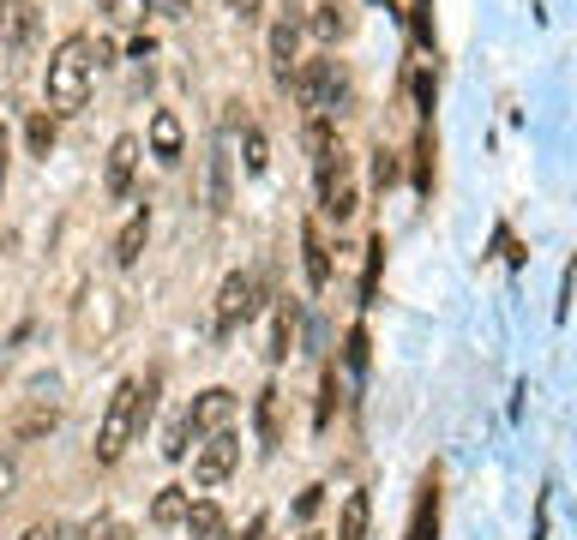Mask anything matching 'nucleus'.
Masks as SVG:
<instances>
[{"mask_svg": "<svg viewBox=\"0 0 577 540\" xmlns=\"http://www.w3.org/2000/svg\"><path fill=\"white\" fill-rule=\"evenodd\" d=\"M24 145H31V157H48V150H55V114H48V109L31 114V126H24Z\"/></svg>", "mask_w": 577, "mask_h": 540, "instance_id": "nucleus-22", "label": "nucleus"}, {"mask_svg": "<svg viewBox=\"0 0 577 540\" xmlns=\"http://www.w3.org/2000/svg\"><path fill=\"white\" fill-rule=\"evenodd\" d=\"M259 294H265L259 270H229L223 289H217V330L229 337L235 325H247V318L259 313Z\"/></svg>", "mask_w": 577, "mask_h": 540, "instance_id": "nucleus-4", "label": "nucleus"}, {"mask_svg": "<svg viewBox=\"0 0 577 540\" xmlns=\"http://www.w3.org/2000/svg\"><path fill=\"white\" fill-rule=\"evenodd\" d=\"M319 211H325L331 223H349V216H355V180H349V169L319 180Z\"/></svg>", "mask_w": 577, "mask_h": 540, "instance_id": "nucleus-10", "label": "nucleus"}, {"mask_svg": "<svg viewBox=\"0 0 577 540\" xmlns=\"http://www.w3.org/2000/svg\"><path fill=\"white\" fill-rule=\"evenodd\" d=\"M181 145H187V133H181V114L157 109V114H151V157L175 162V157H181Z\"/></svg>", "mask_w": 577, "mask_h": 540, "instance_id": "nucleus-11", "label": "nucleus"}, {"mask_svg": "<svg viewBox=\"0 0 577 540\" xmlns=\"http://www.w3.org/2000/svg\"><path fill=\"white\" fill-rule=\"evenodd\" d=\"M36 31V7H24V0H0V43L7 48H24Z\"/></svg>", "mask_w": 577, "mask_h": 540, "instance_id": "nucleus-13", "label": "nucleus"}, {"mask_svg": "<svg viewBox=\"0 0 577 540\" xmlns=\"http://www.w3.org/2000/svg\"><path fill=\"white\" fill-rule=\"evenodd\" d=\"M235 469H241V439H235L229 427H223V432H211V439L192 450V486H199V493L223 486Z\"/></svg>", "mask_w": 577, "mask_h": 540, "instance_id": "nucleus-5", "label": "nucleus"}, {"mask_svg": "<svg viewBox=\"0 0 577 540\" xmlns=\"http://www.w3.org/2000/svg\"><path fill=\"white\" fill-rule=\"evenodd\" d=\"M349 367H355V372L367 367V330H362V325L349 330Z\"/></svg>", "mask_w": 577, "mask_h": 540, "instance_id": "nucleus-33", "label": "nucleus"}, {"mask_svg": "<svg viewBox=\"0 0 577 540\" xmlns=\"http://www.w3.org/2000/svg\"><path fill=\"white\" fill-rule=\"evenodd\" d=\"M265 529H271V522H265V517H253V522H247V535H241V540H265Z\"/></svg>", "mask_w": 577, "mask_h": 540, "instance_id": "nucleus-39", "label": "nucleus"}, {"mask_svg": "<svg viewBox=\"0 0 577 540\" xmlns=\"http://www.w3.org/2000/svg\"><path fill=\"white\" fill-rule=\"evenodd\" d=\"M7 162H12V138H7V126H0V192H7Z\"/></svg>", "mask_w": 577, "mask_h": 540, "instance_id": "nucleus-36", "label": "nucleus"}, {"mask_svg": "<svg viewBox=\"0 0 577 540\" xmlns=\"http://www.w3.org/2000/svg\"><path fill=\"white\" fill-rule=\"evenodd\" d=\"M145 240H151V211H133V216H126V228L114 235V265L133 270L138 252H145Z\"/></svg>", "mask_w": 577, "mask_h": 540, "instance_id": "nucleus-12", "label": "nucleus"}, {"mask_svg": "<svg viewBox=\"0 0 577 540\" xmlns=\"http://www.w3.org/2000/svg\"><path fill=\"white\" fill-rule=\"evenodd\" d=\"M181 529H187V540H223V505L217 498H192Z\"/></svg>", "mask_w": 577, "mask_h": 540, "instance_id": "nucleus-14", "label": "nucleus"}, {"mask_svg": "<svg viewBox=\"0 0 577 540\" xmlns=\"http://www.w3.org/2000/svg\"><path fill=\"white\" fill-rule=\"evenodd\" d=\"M331 408H337V372H325L319 384V427H331Z\"/></svg>", "mask_w": 577, "mask_h": 540, "instance_id": "nucleus-31", "label": "nucleus"}, {"mask_svg": "<svg viewBox=\"0 0 577 540\" xmlns=\"http://www.w3.org/2000/svg\"><path fill=\"white\" fill-rule=\"evenodd\" d=\"M102 67L97 60V43L91 36H67V43L48 55V72H43V97L55 114H73L85 109V97H91V72Z\"/></svg>", "mask_w": 577, "mask_h": 540, "instance_id": "nucleus-1", "label": "nucleus"}, {"mask_svg": "<svg viewBox=\"0 0 577 540\" xmlns=\"http://www.w3.org/2000/svg\"><path fill=\"white\" fill-rule=\"evenodd\" d=\"M379 265H385V235H374V247H367V277H362V306H374V294H379Z\"/></svg>", "mask_w": 577, "mask_h": 540, "instance_id": "nucleus-26", "label": "nucleus"}, {"mask_svg": "<svg viewBox=\"0 0 577 540\" xmlns=\"http://www.w3.org/2000/svg\"><path fill=\"white\" fill-rule=\"evenodd\" d=\"M295 90H301V102L319 114V121H337L343 109H349V72H343V60H313V67L295 79Z\"/></svg>", "mask_w": 577, "mask_h": 540, "instance_id": "nucleus-3", "label": "nucleus"}, {"mask_svg": "<svg viewBox=\"0 0 577 540\" xmlns=\"http://www.w3.org/2000/svg\"><path fill=\"white\" fill-rule=\"evenodd\" d=\"M241 150H247V169L265 175V162H271V157H265V133H259V126H247V133H241Z\"/></svg>", "mask_w": 577, "mask_h": 540, "instance_id": "nucleus-29", "label": "nucleus"}, {"mask_svg": "<svg viewBox=\"0 0 577 540\" xmlns=\"http://www.w3.org/2000/svg\"><path fill=\"white\" fill-rule=\"evenodd\" d=\"M79 540H133V529H126V522H114V517H91L79 529Z\"/></svg>", "mask_w": 577, "mask_h": 540, "instance_id": "nucleus-28", "label": "nucleus"}, {"mask_svg": "<svg viewBox=\"0 0 577 540\" xmlns=\"http://www.w3.org/2000/svg\"><path fill=\"white\" fill-rule=\"evenodd\" d=\"M301 259H307V282L325 289V282H331V252H325V240H319V223L301 228Z\"/></svg>", "mask_w": 577, "mask_h": 540, "instance_id": "nucleus-15", "label": "nucleus"}, {"mask_svg": "<svg viewBox=\"0 0 577 540\" xmlns=\"http://www.w3.org/2000/svg\"><path fill=\"white\" fill-rule=\"evenodd\" d=\"M295 325H301V306H295V301H284V306H277V318H271V349H265L271 360H284V355H289Z\"/></svg>", "mask_w": 577, "mask_h": 540, "instance_id": "nucleus-21", "label": "nucleus"}, {"mask_svg": "<svg viewBox=\"0 0 577 540\" xmlns=\"http://www.w3.org/2000/svg\"><path fill=\"white\" fill-rule=\"evenodd\" d=\"M415 97H421V114H428V109H433V79H428V72L415 79Z\"/></svg>", "mask_w": 577, "mask_h": 540, "instance_id": "nucleus-37", "label": "nucleus"}, {"mask_svg": "<svg viewBox=\"0 0 577 540\" xmlns=\"http://www.w3.org/2000/svg\"><path fill=\"white\" fill-rule=\"evenodd\" d=\"M145 420H151V384L121 379L114 384V396H109V408H102V427H97V462L102 469L126 457V445L145 432Z\"/></svg>", "mask_w": 577, "mask_h": 540, "instance_id": "nucleus-2", "label": "nucleus"}, {"mask_svg": "<svg viewBox=\"0 0 577 540\" xmlns=\"http://www.w3.org/2000/svg\"><path fill=\"white\" fill-rule=\"evenodd\" d=\"M415 192H433V126L428 121L415 133Z\"/></svg>", "mask_w": 577, "mask_h": 540, "instance_id": "nucleus-23", "label": "nucleus"}, {"mask_svg": "<svg viewBox=\"0 0 577 540\" xmlns=\"http://www.w3.org/2000/svg\"><path fill=\"white\" fill-rule=\"evenodd\" d=\"M12 493H19V462L0 457V498H12Z\"/></svg>", "mask_w": 577, "mask_h": 540, "instance_id": "nucleus-34", "label": "nucleus"}, {"mask_svg": "<svg viewBox=\"0 0 577 540\" xmlns=\"http://www.w3.org/2000/svg\"><path fill=\"white\" fill-rule=\"evenodd\" d=\"M307 157H313V175H319V180H331V175H343V169H349L337 126H331V121H319V114L307 121Z\"/></svg>", "mask_w": 577, "mask_h": 540, "instance_id": "nucleus-8", "label": "nucleus"}, {"mask_svg": "<svg viewBox=\"0 0 577 540\" xmlns=\"http://www.w3.org/2000/svg\"><path fill=\"white\" fill-rule=\"evenodd\" d=\"M374 180H379V187H397V150H374Z\"/></svg>", "mask_w": 577, "mask_h": 540, "instance_id": "nucleus-30", "label": "nucleus"}, {"mask_svg": "<svg viewBox=\"0 0 577 540\" xmlns=\"http://www.w3.org/2000/svg\"><path fill=\"white\" fill-rule=\"evenodd\" d=\"M60 427V408L55 403H36L31 415L19 420V439H43V432H55Z\"/></svg>", "mask_w": 577, "mask_h": 540, "instance_id": "nucleus-24", "label": "nucleus"}, {"mask_svg": "<svg viewBox=\"0 0 577 540\" xmlns=\"http://www.w3.org/2000/svg\"><path fill=\"white\" fill-rule=\"evenodd\" d=\"M295 48H301V19H295V7H289L284 19L271 24V67L284 85H295Z\"/></svg>", "mask_w": 577, "mask_h": 540, "instance_id": "nucleus-9", "label": "nucleus"}, {"mask_svg": "<svg viewBox=\"0 0 577 540\" xmlns=\"http://www.w3.org/2000/svg\"><path fill=\"white\" fill-rule=\"evenodd\" d=\"M102 12H109V24H145L151 0H97Z\"/></svg>", "mask_w": 577, "mask_h": 540, "instance_id": "nucleus-25", "label": "nucleus"}, {"mask_svg": "<svg viewBox=\"0 0 577 540\" xmlns=\"http://www.w3.org/2000/svg\"><path fill=\"white\" fill-rule=\"evenodd\" d=\"M367 517H374V505H367V493H349L337 510V540H367Z\"/></svg>", "mask_w": 577, "mask_h": 540, "instance_id": "nucleus-18", "label": "nucleus"}, {"mask_svg": "<svg viewBox=\"0 0 577 540\" xmlns=\"http://www.w3.org/2000/svg\"><path fill=\"white\" fill-rule=\"evenodd\" d=\"M301 540H325V535H301Z\"/></svg>", "mask_w": 577, "mask_h": 540, "instance_id": "nucleus-40", "label": "nucleus"}, {"mask_svg": "<svg viewBox=\"0 0 577 540\" xmlns=\"http://www.w3.org/2000/svg\"><path fill=\"white\" fill-rule=\"evenodd\" d=\"M349 31H355V19H349L343 0H325V7L313 12V36H319V43H343Z\"/></svg>", "mask_w": 577, "mask_h": 540, "instance_id": "nucleus-16", "label": "nucleus"}, {"mask_svg": "<svg viewBox=\"0 0 577 540\" xmlns=\"http://www.w3.org/2000/svg\"><path fill=\"white\" fill-rule=\"evenodd\" d=\"M409 24H415V43L421 48L440 43V31H433V0H415V7H409Z\"/></svg>", "mask_w": 577, "mask_h": 540, "instance_id": "nucleus-27", "label": "nucleus"}, {"mask_svg": "<svg viewBox=\"0 0 577 540\" xmlns=\"http://www.w3.org/2000/svg\"><path fill=\"white\" fill-rule=\"evenodd\" d=\"M187 510H192L187 486H163V493H157V505H151V522H163V529H175V522H187Z\"/></svg>", "mask_w": 577, "mask_h": 540, "instance_id": "nucleus-19", "label": "nucleus"}, {"mask_svg": "<svg viewBox=\"0 0 577 540\" xmlns=\"http://www.w3.org/2000/svg\"><path fill=\"white\" fill-rule=\"evenodd\" d=\"M19 540H60V529H55V522H31Z\"/></svg>", "mask_w": 577, "mask_h": 540, "instance_id": "nucleus-35", "label": "nucleus"}, {"mask_svg": "<svg viewBox=\"0 0 577 540\" xmlns=\"http://www.w3.org/2000/svg\"><path fill=\"white\" fill-rule=\"evenodd\" d=\"M572 282H577V265L559 270V301H554V318H566V313H572Z\"/></svg>", "mask_w": 577, "mask_h": 540, "instance_id": "nucleus-32", "label": "nucleus"}, {"mask_svg": "<svg viewBox=\"0 0 577 540\" xmlns=\"http://www.w3.org/2000/svg\"><path fill=\"white\" fill-rule=\"evenodd\" d=\"M440 535V493H433V481L421 486V498H415V517H409V535L403 540H433Z\"/></svg>", "mask_w": 577, "mask_h": 540, "instance_id": "nucleus-17", "label": "nucleus"}, {"mask_svg": "<svg viewBox=\"0 0 577 540\" xmlns=\"http://www.w3.org/2000/svg\"><path fill=\"white\" fill-rule=\"evenodd\" d=\"M229 7H235L241 19H259V7H265V0H229Z\"/></svg>", "mask_w": 577, "mask_h": 540, "instance_id": "nucleus-38", "label": "nucleus"}, {"mask_svg": "<svg viewBox=\"0 0 577 540\" xmlns=\"http://www.w3.org/2000/svg\"><path fill=\"white\" fill-rule=\"evenodd\" d=\"M229 415H235V391H199V403L187 408V427H192V445H204L211 432H223L229 427Z\"/></svg>", "mask_w": 577, "mask_h": 540, "instance_id": "nucleus-7", "label": "nucleus"}, {"mask_svg": "<svg viewBox=\"0 0 577 540\" xmlns=\"http://www.w3.org/2000/svg\"><path fill=\"white\" fill-rule=\"evenodd\" d=\"M253 427H259L265 450H277V384H265V391L253 396Z\"/></svg>", "mask_w": 577, "mask_h": 540, "instance_id": "nucleus-20", "label": "nucleus"}, {"mask_svg": "<svg viewBox=\"0 0 577 540\" xmlns=\"http://www.w3.org/2000/svg\"><path fill=\"white\" fill-rule=\"evenodd\" d=\"M138 157H145V145H138V133H121V138H114V145H109V162H102V192H109V199H126V192H133Z\"/></svg>", "mask_w": 577, "mask_h": 540, "instance_id": "nucleus-6", "label": "nucleus"}]
</instances>
